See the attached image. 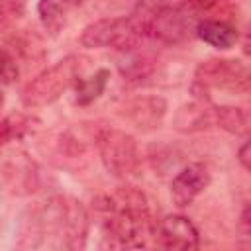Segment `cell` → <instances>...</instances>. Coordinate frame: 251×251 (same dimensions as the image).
I'll return each instance as SVG.
<instances>
[{
  "instance_id": "d6986e66",
  "label": "cell",
  "mask_w": 251,
  "mask_h": 251,
  "mask_svg": "<svg viewBox=\"0 0 251 251\" xmlns=\"http://www.w3.org/2000/svg\"><path fill=\"white\" fill-rule=\"evenodd\" d=\"M229 0H184V6L192 14H218L227 8Z\"/></svg>"
},
{
  "instance_id": "6da1fadb",
  "label": "cell",
  "mask_w": 251,
  "mask_h": 251,
  "mask_svg": "<svg viewBox=\"0 0 251 251\" xmlns=\"http://www.w3.org/2000/svg\"><path fill=\"white\" fill-rule=\"evenodd\" d=\"M92 214L108 247L139 249L153 237L155 220L149 200L133 184H122L114 192L94 198Z\"/></svg>"
},
{
  "instance_id": "ffe728a7",
  "label": "cell",
  "mask_w": 251,
  "mask_h": 251,
  "mask_svg": "<svg viewBox=\"0 0 251 251\" xmlns=\"http://www.w3.org/2000/svg\"><path fill=\"white\" fill-rule=\"evenodd\" d=\"M237 161H239V165H241L245 171L251 169V159H249V139H247V137H245V141L241 143V147H239V151H237Z\"/></svg>"
},
{
  "instance_id": "4fadbf2b",
  "label": "cell",
  "mask_w": 251,
  "mask_h": 251,
  "mask_svg": "<svg viewBox=\"0 0 251 251\" xmlns=\"http://www.w3.org/2000/svg\"><path fill=\"white\" fill-rule=\"evenodd\" d=\"M75 0H37V16H39L41 27L51 37H57L65 27L67 16Z\"/></svg>"
},
{
  "instance_id": "7a4b0ae2",
  "label": "cell",
  "mask_w": 251,
  "mask_h": 251,
  "mask_svg": "<svg viewBox=\"0 0 251 251\" xmlns=\"http://www.w3.org/2000/svg\"><path fill=\"white\" fill-rule=\"evenodd\" d=\"M90 229V212L71 196H51L31 214V235L57 239L59 247L82 249Z\"/></svg>"
},
{
  "instance_id": "2e32d148",
  "label": "cell",
  "mask_w": 251,
  "mask_h": 251,
  "mask_svg": "<svg viewBox=\"0 0 251 251\" xmlns=\"http://www.w3.org/2000/svg\"><path fill=\"white\" fill-rule=\"evenodd\" d=\"M37 124H39V120L35 116H29L24 112L8 114L6 118L0 120V147L33 133Z\"/></svg>"
},
{
  "instance_id": "e0dca14e",
  "label": "cell",
  "mask_w": 251,
  "mask_h": 251,
  "mask_svg": "<svg viewBox=\"0 0 251 251\" xmlns=\"http://www.w3.org/2000/svg\"><path fill=\"white\" fill-rule=\"evenodd\" d=\"M120 71H122V75H124L127 80L139 82V80H143V78H147V76L151 75V71H153V61H151L147 55H131V57L127 59V63L124 61V63L120 65Z\"/></svg>"
},
{
  "instance_id": "277c9868",
  "label": "cell",
  "mask_w": 251,
  "mask_h": 251,
  "mask_svg": "<svg viewBox=\"0 0 251 251\" xmlns=\"http://www.w3.org/2000/svg\"><path fill=\"white\" fill-rule=\"evenodd\" d=\"M135 20L143 31V37H153L161 43L175 45L194 33L192 12L186 6L176 4H153L137 10Z\"/></svg>"
},
{
  "instance_id": "30bf717a",
  "label": "cell",
  "mask_w": 251,
  "mask_h": 251,
  "mask_svg": "<svg viewBox=\"0 0 251 251\" xmlns=\"http://www.w3.org/2000/svg\"><path fill=\"white\" fill-rule=\"evenodd\" d=\"M167 114V102L161 96H137L122 106V116L139 129H155Z\"/></svg>"
},
{
  "instance_id": "44dd1931",
  "label": "cell",
  "mask_w": 251,
  "mask_h": 251,
  "mask_svg": "<svg viewBox=\"0 0 251 251\" xmlns=\"http://www.w3.org/2000/svg\"><path fill=\"white\" fill-rule=\"evenodd\" d=\"M241 227H243V233L249 235L251 231V220H249V204H245L243 212H241Z\"/></svg>"
},
{
  "instance_id": "52a82bcc",
  "label": "cell",
  "mask_w": 251,
  "mask_h": 251,
  "mask_svg": "<svg viewBox=\"0 0 251 251\" xmlns=\"http://www.w3.org/2000/svg\"><path fill=\"white\" fill-rule=\"evenodd\" d=\"M194 84L208 92L212 88H220V90H229L235 94H247L251 76H249V69L245 67V63L237 59L212 57V59L202 61L196 67Z\"/></svg>"
},
{
  "instance_id": "8fae6325",
  "label": "cell",
  "mask_w": 251,
  "mask_h": 251,
  "mask_svg": "<svg viewBox=\"0 0 251 251\" xmlns=\"http://www.w3.org/2000/svg\"><path fill=\"white\" fill-rule=\"evenodd\" d=\"M194 100L190 104L180 106V110L175 116V127L184 133L200 131L212 124V104H210V92L194 86Z\"/></svg>"
},
{
  "instance_id": "9a60e30c",
  "label": "cell",
  "mask_w": 251,
  "mask_h": 251,
  "mask_svg": "<svg viewBox=\"0 0 251 251\" xmlns=\"http://www.w3.org/2000/svg\"><path fill=\"white\" fill-rule=\"evenodd\" d=\"M108 80H110V71L108 69H98L94 75L90 76H78V80L73 84V90H75V104L78 106H88L92 104L94 100H98L106 86H108Z\"/></svg>"
},
{
  "instance_id": "7402d4cb",
  "label": "cell",
  "mask_w": 251,
  "mask_h": 251,
  "mask_svg": "<svg viewBox=\"0 0 251 251\" xmlns=\"http://www.w3.org/2000/svg\"><path fill=\"white\" fill-rule=\"evenodd\" d=\"M2 106H4V94L0 92V110H2Z\"/></svg>"
},
{
  "instance_id": "8992f818",
  "label": "cell",
  "mask_w": 251,
  "mask_h": 251,
  "mask_svg": "<svg viewBox=\"0 0 251 251\" xmlns=\"http://www.w3.org/2000/svg\"><path fill=\"white\" fill-rule=\"evenodd\" d=\"M143 39V31L135 16H118V18H102L90 22L80 31V43L88 49H118L122 53L131 51Z\"/></svg>"
},
{
  "instance_id": "5bb4252c",
  "label": "cell",
  "mask_w": 251,
  "mask_h": 251,
  "mask_svg": "<svg viewBox=\"0 0 251 251\" xmlns=\"http://www.w3.org/2000/svg\"><path fill=\"white\" fill-rule=\"evenodd\" d=\"M212 122L231 135L247 137L249 133V112L241 106H214Z\"/></svg>"
},
{
  "instance_id": "ac0fdd59",
  "label": "cell",
  "mask_w": 251,
  "mask_h": 251,
  "mask_svg": "<svg viewBox=\"0 0 251 251\" xmlns=\"http://www.w3.org/2000/svg\"><path fill=\"white\" fill-rule=\"evenodd\" d=\"M20 76V63L14 51L0 47V84H12Z\"/></svg>"
},
{
  "instance_id": "9c48e42d",
  "label": "cell",
  "mask_w": 251,
  "mask_h": 251,
  "mask_svg": "<svg viewBox=\"0 0 251 251\" xmlns=\"http://www.w3.org/2000/svg\"><path fill=\"white\" fill-rule=\"evenodd\" d=\"M210 180H212V176L204 163H188L171 180L173 204L178 208L190 206L210 186Z\"/></svg>"
},
{
  "instance_id": "5b68a950",
  "label": "cell",
  "mask_w": 251,
  "mask_h": 251,
  "mask_svg": "<svg viewBox=\"0 0 251 251\" xmlns=\"http://www.w3.org/2000/svg\"><path fill=\"white\" fill-rule=\"evenodd\" d=\"M94 145L108 175L116 178H127L137 171L139 149L135 137L127 131L102 126L94 133Z\"/></svg>"
},
{
  "instance_id": "ba28073f",
  "label": "cell",
  "mask_w": 251,
  "mask_h": 251,
  "mask_svg": "<svg viewBox=\"0 0 251 251\" xmlns=\"http://www.w3.org/2000/svg\"><path fill=\"white\" fill-rule=\"evenodd\" d=\"M153 239L163 249L173 251H190L198 249L200 233L190 218L182 214H167L161 220H155Z\"/></svg>"
},
{
  "instance_id": "7c38bea8",
  "label": "cell",
  "mask_w": 251,
  "mask_h": 251,
  "mask_svg": "<svg viewBox=\"0 0 251 251\" xmlns=\"http://www.w3.org/2000/svg\"><path fill=\"white\" fill-rule=\"evenodd\" d=\"M194 35L208 43L210 47H216V49H231L237 39H239V33L237 29L224 22V20H214V18H204V20H198L194 24Z\"/></svg>"
},
{
  "instance_id": "3957f363",
  "label": "cell",
  "mask_w": 251,
  "mask_h": 251,
  "mask_svg": "<svg viewBox=\"0 0 251 251\" xmlns=\"http://www.w3.org/2000/svg\"><path fill=\"white\" fill-rule=\"evenodd\" d=\"M82 73V57L67 55L55 65L35 75L22 90V104L25 108H41L59 100Z\"/></svg>"
}]
</instances>
